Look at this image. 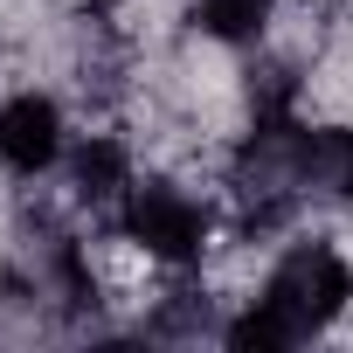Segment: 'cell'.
Returning a JSON list of instances; mask_svg holds the SVG:
<instances>
[{
    "label": "cell",
    "instance_id": "7",
    "mask_svg": "<svg viewBox=\"0 0 353 353\" xmlns=\"http://www.w3.org/2000/svg\"><path fill=\"white\" fill-rule=\"evenodd\" d=\"M229 339H236L243 353H270V346H291L298 332H291V325H284V319H277L270 305H256V312H250V319H243V325H236Z\"/></svg>",
    "mask_w": 353,
    "mask_h": 353
},
{
    "label": "cell",
    "instance_id": "4",
    "mask_svg": "<svg viewBox=\"0 0 353 353\" xmlns=\"http://www.w3.org/2000/svg\"><path fill=\"white\" fill-rule=\"evenodd\" d=\"M298 181L325 194H353V132H312L298 139Z\"/></svg>",
    "mask_w": 353,
    "mask_h": 353
},
{
    "label": "cell",
    "instance_id": "6",
    "mask_svg": "<svg viewBox=\"0 0 353 353\" xmlns=\"http://www.w3.org/2000/svg\"><path fill=\"white\" fill-rule=\"evenodd\" d=\"M118 181H125V152H118L111 139H90V145L77 152V188H83V194H111Z\"/></svg>",
    "mask_w": 353,
    "mask_h": 353
},
{
    "label": "cell",
    "instance_id": "5",
    "mask_svg": "<svg viewBox=\"0 0 353 353\" xmlns=\"http://www.w3.org/2000/svg\"><path fill=\"white\" fill-rule=\"evenodd\" d=\"M270 8H277V0H201V28L236 42V35H256L270 21Z\"/></svg>",
    "mask_w": 353,
    "mask_h": 353
},
{
    "label": "cell",
    "instance_id": "1",
    "mask_svg": "<svg viewBox=\"0 0 353 353\" xmlns=\"http://www.w3.org/2000/svg\"><path fill=\"white\" fill-rule=\"evenodd\" d=\"M346 298H353V270H346L332 250H298V256H284L277 277H270V291H263V305H270L291 332L325 325Z\"/></svg>",
    "mask_w": 353,
    "mask_h": 353
},
{
    "label": "cell",
    "instance_id": "3",
    "mask_svg": "<svg viewBox=\"0 0 353 353\" xmlns=\"http://www.w3.org/2000/svg\"><path fill=\"white\" fill-rule=\"evenodd\" d=\"M63 145V125H56V104L49 97H14L0 111V159L21 166V173H42Z\"/></svg>",
    "mask_w": 353,
    "mask_h": 353
},
{
    "label": "cell",
    "instance_id": "2",
    "mask_svg": "<svg viewBox=\"0 0 353 353\" xmlns=\"http://www.w3.org/2000/svg\"><path fill=\"white\" fill-rule=\"evenodd\" d=\"M125 229L152 250V256H194L201 250V208L181 201L173 188H139L125 208Z\"/></svg>",
    "mask_w": 353,
    "mask_h": 353
}]
</instances>
